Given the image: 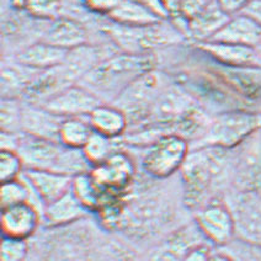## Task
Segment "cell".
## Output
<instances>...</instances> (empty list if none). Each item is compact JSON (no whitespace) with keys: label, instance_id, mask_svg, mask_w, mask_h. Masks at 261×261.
Returning <instances> with one entry per match:
<instances>
[{"label":"cell","instance_id":"4","mask_svg":"<svg viewBox=\"0 0 261 261\" xmlns=\"http://www.w3.org/2000/svg\"><path fill=\"white\" fill-rule=\"evenodd\" d=\"M103 32L121 52L133 55H147L186 40L185 35L169 19L143 28H129L110 21L103 28Z\"/></svg>","mask_w":261,"mask_h":261},{"label":"cell","instance_id":"40","mask_svg":"<svg viewBox=\"0 0 261 261\" xmlns=\"http://www.w3.org/2000/svg\"><path fill=\"white\" fill-rule=\"evenodd\" d=\"M210 261H236V260H234L233 257L227 253V251H224L223 249H222V250L212 253Z\"/></svg>","mask_w":261,"mask_h":261},{"label":"cell","instance_id":"24","mask_svg":"<svg viewBox=\"0 0 261 261\" xmlns=\"http://www.w3.org/2000/svg\"><path fill=\"white\" fill-rule=\"evenodd\" d=\"M108 19L117 25L129 26V28L155 25L165 20L153 9L137 0H122L121 4L109 15Z\"/></svg>","mask_w":261,"mask_h":261},{"label":"cell","instance_id":"30","mask_svg":"<svg viewBox=\"0 0 261 261\" xmlns=\"http://www.w3.org/2000/svg\"><path fill=\"white\" fill-rule=\"evenodd\" d=\"M23 102L19 99H2V130L21 132Z\"/></svg>","mask_w":261,"mask_h":261},{"label":"cell","instance_id":"14","mask_svg":"<svg viewBox=\"0 0 261 261\" xmlns=\"http://www.w3.org/2000/svg\"><path fill=\"white\" fill-rule=\"evenodd\" d=\"M40 210L31 203H21L2 210V233L4 238L28 240L41 222Z\"/></svg>","mask_w":261,"mask_h":261},{"label":"cell","instance_id":"29","mask_svg":"<svg viewBox=\"0 0 261 261\" xmlns=\"http://www.w3.org/2000/svg\"><path fill=\"white\" fill-rule=\"evenodd\" d=\"M115 139L106 137L97 132H93L87 144L83 147V153L91 167H97L116 153L115 150Z\"/></svg>","mask_w":261,"mask_h":261},{"label":"cell","instance_id":"8","mask_svg":"<svg viewBox=\"0 0 261 261\" xmlns=\"http://www.w3.org/2000/svg\"><path fill=\"white\" fill-rule=\"evenodd\" d=\"M232 188L239 192L261 189V129L233 149Z\"/></svg>","mask_w":261,"mask_h":261},{"label":"cell","instance_id":"16","mask_svg":"<svg viewBox=\"0 0 261 261\" xmlns=\"http://www.w3.org/2000/svg\"><path fill=\"white\" fill-rule=\"evenodd\" d=\"M215 75L248 103L261 101V68H213Z\"/></svg>","mask_w":261,"mask_h":261},{"label":"cell","instance_id":"22","mask_svg":"<svg viewBox=\"0 0 261 261\" xmlns=\"http://www.w3.org/2000/svg\"><path fill=\"white\" fill-rule=\"evenodd\" d=\"M94 132L116 139L126 133L129 126L127 115L112 103H101L88 116Z\"/></svg>","mask_w":261,"mask_h":261},{"label":"cell","instance_id":"20","mask_svg":"<svg viewBox=\"0 0 261 261\" xmlns=\"http://www.w3.org/2000/svg\"><path fill=\"white\" fill-rule=\"evenodd\" d=\"M44 42L65 51L88 44V31L82 22L69 17L59 16L53 20L43 37Z\"/></svg>","mask_w":261,"mask_h":261},{"label":"cell","instance_id":"18","mask_svg":"<svg viewBox=\"0 0 261 261\" xmlns=\"http://www.w3.org/2000/svg\"><path fill=\"white\" fill-rule=\"evenodd\" d=\"M210 41L261 47V26L247 15H233L229 21L225 23Z\"/></svg>","mask_w":261,"mask_h":261},{"label":"cell","instance_id":"2","mask_svg":"<svg viewBox=\"0 0 261 261\" xmlns=\"http://www.w3.org/2000/svg\"><path fill=\"white\" fill-rule=\"evenodd\" d=\"M154 65L153 53H114L90 70L79 84L96 95L102 103H114L132 83L154 70Z\"/></svg>","mask_w":261,"mask_h":261},{"label":"cell","instance_id":"27","mask_svg":"<svg viewBox=\"0 0 261 261\" xmlns=\"http://www.w3.org/2000/svg\"><path fill=\"white\" fill-rule=\"evenodd\" d=\"M93 132L88 116L67 117L59 129V143L73 149H83Z\"/></svg>","mask_w":261,"mask_h":261},{"label":"cell","instance_id":"7","mask_svg":"<svg viewBox=\"0 0 261 261\" xmlns=\"http://www.w3.org/2000/svg\"><path fill=\"white\" fill-rule=\"evenodd\" d=\"M224 201L233 213L236 239L261 249V195L233 190Z\"/></svg>","mask_w":261,"mask_h":261},{"label":"cell","instance_id":"21","mask_svg":"<svg viewBox=\"0 0 261 261\" xmlns=\"http://www.w3.org/2000/svg\"><path fill=\"white\" fill-rule=\"evenodd\" d=\"M68 52L69 51L41 41L17 53L16 62L37 72H46L63 63Z\"/></svg>","mask_w":261,"mask_h":261},{"label":"cell","instance_id":"32","mask_svg":"<svg viewBox=\"0 0 261 261\" xmlns=\"http://www.w3.org/2000/svg\"><path fill=\"white\" fill-rule=\"evenodd\" d=\"M25 171L21 156L13 150H2L0 154V179L2 182L19 179Z\"/></svg>","mask_w":261,"mask_h":261},{"label":"cell","instance_id":"37","mask_svg":"<svg viewBox=\"0 0 261 261\" xmlns=\"http://www.w3.org/2000/svg\"><path fill=\"white\" fill-rule=\"evenodd\" d=\"M219 4L229 15H238L243 13L248 5H250L254 0H218Z\"/></svg>","mask_w":261,"mask_h":261},{"label":"cell","instance_id":"17","mask_svg":"<svg viewBox=\"0 0 261 261\" xmlns=\"http://www.w3.org/2000/svg\"><path fill=\"white\" fill-rule=\"evenodd\" d=\"M22 176L46 207L72 190L73 177L51 170L25 169Z\"/></svg>","mask_w":261,"mask_h":261},{"label":"cell","instance_id":"12","mask_svg":"<svg viewBox=\"0 0 261 261\" xmlns=\"http://www.w3.org/2000/svg\"><path fill=\"white\" fill-rule=\"evenodd\" d=\"M90 174L106 196L120 194L132 181L135 165L126 153L116 152L105 163L91 169Z\"/></svg>","mask_w":261,"mask_h":261},{"label":"cell","instance_id":"9","mask_svg":"<svg viewBox=\"0 0 261 261\" xmlns=\"http://www.w3.org/2000/svg\"><path fill=\"white\" fill-rule=\"evenodd\" d=\"M195 223L207 242L219 248L236 239L233 213L225 201L217 198L196 211Z\"/></svg>","mask_w":261,"mask_h":261},{"label":"cell","instance_id":"36","mask_svg":"<svg viewBox=\"0 0 261 261\" xmlns=\"http://www.w3.org/2000/svg\"><path fill=\"white\" fill-rule=\"evenodd\" d=\"M89 13L108 17L121 4L122 0H82Z\"/></svg>","mask_w":261,"mask_h":261},{"label":"cell","instance_id":"34","mask_svg":"<svg viewBox=\"0 0 261 261\" xmlns=\"http://www.w3.org/2000/svg\"><path fill=\"white\" fill-rule=\"evenodd\" d=\"M28 256L26 240L4 238L2 242V261H25Z\"/></svg>","mask_w":261,"mask_h":261},{"label":"cell","instance_id":"39","mask_svg":"<svg viewBox=\"0 0 261 261\" xmlns=\"http://www.w3.org/2000/svg\"><path fill=\"white\" fill-rule=\"evenodd\" d=\"M247 16L251 17V19L255 20L259 25L261 26V0H254L250 5H248L247 8L243 10V13Z\"/></svg>","mask_w":261,"mask_h":261},{"label":"cell","instance_id":"5","mask_svg":"<svg viewBox=\"0 0 261 261\" xmlns=\"http://www.w3.org/2000/svg\"><path fill=\"white\" fill-rule=\"evenodd\" d=\"M170 82L164 74L155 72L154 69L132 83L112 105L122 110L128 117L129 123L143 124L162 90Z\"/></svg>","mask_w":261,"mask_h":261},{"label":"cell","instance_id":"1","mask_svg":"<svg viewBox=\"0 0 261 261\" xmlns=\"http://www.w3.org/2000/svg\"><path fill=\"white\" fill-rule=\"evenodd\" d=\"M185 202L190 208L200 210L216 195L232 185L233 149L204 147L190 150L181 168Z\"/></svg>","mask_w":261,"mask_h":261},{"label":"cell","instance_id":"23","mask_svg":"<svg viewBox=\"0 0 261 261\" xmlns=\"http://www.w3.org/2000/svg\"><path fill=\"white\" fill-rule=\"evenodd\" d=\"M87 213L88 211L79 202L78 198L70 190L58 200L47 204L44 207L42 217L49 227L61 228L76 223Z\"/></svg>","mask_w":261,"mask_h":261},{"label":"cell","instance_id":"15","mask_svg":"<svg viewBox=\"0 0 261 261\" xmlns=\"http://www.w3.org/2000/svg\"><path fill=\"white\" fill-rule=\"evenodd\" d=\"M64 117L36 103L23 102L21 132L34 137L59 142V129Z\"/></svg>","mask_w":261,"mask_h":261},{"label":"cell","instance_id":"28","mask_svg":"<svg viewBox=\"0 0 261 261\" xmlns=\"http://www.w3.org/2000/svg\"><path fill=\"white\" fill-rule=\"evenodd\" d=\"M36 201L43 206V203L41 202L40 198L37 197V195L35 194V191L32 190L30 184L26 181V179L22 175L19 179L2 182V188H0V202H2V210L21 203H31L34 204L36 208H38L37 204L35 203Z\"/></svg>","mask_w":261,"mask_h":261},{"label":"cell","instance_id":"33","mask_svg":"<svg viewBox=\"0 0 261 261\" xmlns=\"http://www.w3.org/2000/svg\"><path fill=\"white\" fill-rule=\"evenodd\" d=\"M236 261H261V249L234 239L230 244L222 248Z\"/></svg>","mask_w":261,"mask_h":261},{"label":"cell","instance_id":"26","mask_svg":"<svg viewBox=\"0 0 261 261\" xmlns=\"http://www.w3.org/2000/svg\"><path fill=\"white\" fill-rule=\"evenodd\" d=\"M72 191L88 212L100 210L106 203V194L95 182L90 171L73 177Z\"/></svg>","mask_w":261,"mask_h":261},{"label":"cell","instance_id":"11","mask_svg":"<svg viewBox=\"0 0 261 261\" xmlns=\"http://www.w3.org/2000/svg\"><path fill=\"white\" fill-rule=\"evenodd\" d=\"M101 103V100L90 90L83 85L75 84L59 91L41 106L67 118L89 116L91 111Z\"/></svg>","mask_w":261,"mask_h":261},{"label":"cell","instance_id":"13","mask_svg":"<svg viewBox=\"0 0 261 261\" xmlns=\"http://www.w3.org/2000/svg\"><path fill=\"white\" fill-rule=\"evenodd\" d=\"M196 48L208 55L222 67L228 68H261V47L242 44L208 42L195 43Z\"/></svg>","mask_w":261,"mask_h":261},{"label":"cell","instance_id":"6","mask_svg":"<svg viewBox=\"0 0 261 261\" xmlns=\"http://www.w3.org/2000/svg\"><path fill=\"white\" fill-rule=\"evenodd\" d=\"M190 153V143L175 133L162 137L148 145L142 167L148 175L155 179H167L181 170Z\"/></svg>","mask_w":261,"mask_h":261},{"label":"cell","instance_id":"38","mask_svg":"<svg viewBox=\"0 0 261 261\" xmlns=\"http://www.w3.org/2000/svg\"><path fill=\"white\" fill-rule=\"evenodd\" d=\"M211 255H212V251L206 244L198 245V247L191 249L185 255L182 261H210Z\"/></svg>","mask_w":261,"mask_h":261},{"label":"cell","instance_id":"3","mask_svg":"<svg viewBox=\"0 0 261 261\" xmlns=\"http://www.w3.org/2000/svg\"><path fill=\"white\" fill-rule=\"evenodd\" d=\"M259 129H261V112L250 109L218 112L211 118L203 137L190 144V150L204 147L232 150Z\"/></svg>","mask_w":261,"mask_h":261},{"label":"cell","instance_id":"10","mask_svg":"<svg viewBox=\"0 0 261 261\" xmlns=\"http://www.w3.org/2000/svg\"><path fill=\"white\" fill-rule=\"evenodd\" d=\"M64 148L59 142L47 141L21 132L16 153L21 156L25 169L58 173Z\"/></svg>","mask_w":261,"mask_h":261},{"label":"cell","instance_id":"25","mask_svg":"<svg viewBox=\"0 0 261 261\" xmlns=\"http://www.w3.org/2000/svg\"><path fill=\"white\" fill-rule=\"evenodd\" d=\"M40 73L17 62L14 65H4L2 72V99L23 96Z\"/></svg>","mask_w":261,"mask_h":261},{"label":"cell","instance_id":"31","mask_svg":"<svg viewBox=\"0 0 261 261\" xmlns=\"http://www.w3.org/2000/svg\"><path fill=\"white\" fill-rule=\"evenodd\" d=\"M63 0H23V9L41 20H56L61 16Z\"/></svg>","mask_w":261,"mask_h":261},{"label":"cell","instance_id":"19","mask_svg":"<svg viewBox=\"0 0 261 261\" xmlns=\"http://www.w3.org/2000/svg\"><path fill=\"white\" fill-rule=\"evenodd\" d=\"M232 15L222 8L218 0L210 4L202 13L188 21V37L195 43L210 41L230 20Z\"/></svg>","mask_w":261,"mask_h":261},{"label":"cell","instance_id":"35","mask_svg":"<svg viewBox=\"0 0 261 261\" xmlns=\"http://www.w3.org/2000/svg\"><path fill=\"white\" fill-rule=\"evenodd\" d=\"M213 2L215 0H177V15L173 19H182L188 22Z\"/></svg>","mask_w":261,"mask_h":261}]
</instances>
